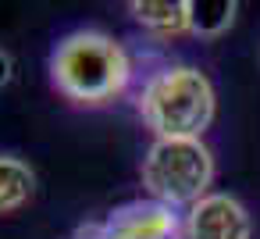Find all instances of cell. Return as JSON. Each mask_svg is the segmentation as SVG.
Masks as SVG:
<instances>
[{"label": "cell", "mask_w": 260, "mask_h": 239, "mask_svg": "<svg viewBox=\"0 0 260 239\" xmlns=\"http://www.w3.org/2000/svg\"><path fill=\"white\" fill-rule=\"evenodd\" d=\"M50 79L61 97L96 107L128 89L132 57L114 36L100 29H75L54 47Z\"/></svg>", "instance_id": "6da1fadb"}, {"label": "cell", "mask_w": 260, "mask_h": 239, "mask_svg": "<svg viewBox=\"0 0 260 239\" xmlns=\"http://www.w3.org/2000/svg\"><path fill=\"white\" fill-rule=\"evenodd\" d=\"M128 15L139 29H146L157 40L189 33V0H132Z\"/></svg>", "instance_id": "8992f818"}, {"label": "cell", "mask_w": 260, "mask_h": 239, "mask_svg": "<svg viewBox=\"0 0 260 239\" xmlns=\"http://www.w3.org/2000/svg\"><path fill=\"white\" fill-rule=\"evenodd\" d=\"M36 193V175L22 157L0 154V218L22 211Z\"/></svg>", "instance_id": "52a82bcc"}, {"label": "cell", "mask_w": 260, "mask_h": 239, "mask_svg": "<svg viewBox=\"0 0 260 239\" xmlns=\"http://www.w3.org/2000/svg\"><path fill=\"white\" fill-rule=\"evenodd\" d=\"M235 0H189V33L200 40H217L235 25Z\"/></svg>", "instance_id": "ba28073f"}, {"label": "cell", "mask_w": 260, "mask_h": 239, "mask_svg": "<svg viewBox=\"0 0 260 239\" xmlns=\"http://www.w3.org/2000/svg\"><path fill=\"white\" fill-rule=\"evenodd\" d=\"M86 239H182V214L143 196L114 207L100 225L82 232Z\"/></svg>", "instance_id": "277c9868"}, {"label": "cell", "mask_w": 260, "mask_h": 239, "mask_svg": "<svg viewBox=\"0 0 260 239\" xmlns=\"http://www.w3.org/2000/svg\"><path fill=\"white\" fill-rule=\"evenodd\" d=\"M139 178L150 200L171 211H189L210 193L214 154L203 139H153L139 164Z\"/></svg>", "instance_id": "3957f363"}, {"label": "cell", "mask_w": 260, "mask_h": 239, "mask_svg": "<svg viewBox=\"0 0 260 239\" xmlns=\"http://www.w3.org/2000/svg\"><path fill=\"white\" fill-rule=\"evenodd\" d=\"M249 211L228 193H207L182 214V239H249Z\"/></svg>", "instance_id": "5b68a950"}, {"label": "cell", "mask_w": 260, "mask_h": 239, "mask_svg": "<svg viewBox=\"0 0 260 239\" xmlns=\"http://www.w3.org/2000/svg\"><path fill=\"white\" fill-rule=\"evenodd\" d=\"M136 111L153 139H203L217 111V93L196 65H168L143 82Z\"/></svg>", "instance_id": "7a4b0ae2"}, {"label": "cell", "mask_w": 260, "mask_h": 239, "mask_svg": "<svg viewBox=\"0 0 260 239\" xmlns=\"http://www.w3.org/2000/svg\"><path fill=\"white\" fill-rule=\"evenodd\" d=\"M11 75H15V61H11V54L4 47H0V89L11 82Z\"/></svg>", "instance_id": "9c48e42d"}]
</instances>
